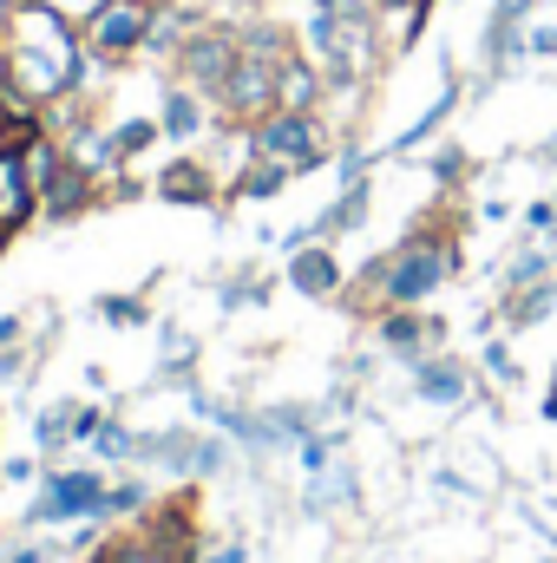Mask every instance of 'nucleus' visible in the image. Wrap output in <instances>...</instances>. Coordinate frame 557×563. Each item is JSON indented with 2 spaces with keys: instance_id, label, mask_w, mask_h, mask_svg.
<instances>
[{
  "instance_id": "nucleus-12",
  "label": "nucleus",
  "mask_w": 557,
  "mask_h": 563,
  "mask_svg": "<svg viewBox=\"0 0 557 563\" xmlns=\"http://www.w3.org/2000/svg\"><path fill=\"white\" fill-rule=\"evenodd\" d=\"M237 46H243V59H263V66H288L302 53L288 40V26H276V20H237Z\"/></svg>"
},
{
  "instance_id": "nucleus-33",
  "label": "nucleus",
  "mask_w": 557,
  "mask_h": 563,
  "mask_svg": "<svg viewBox=\"0 0 557 563\" xmlns=\"http://www.w3.org/2000/svg\"><path fill=\"white\" fill-rule=\"evenodd\" d=\"M0 92H7V40H0Z\"/></svg>"
},
{
  "instance_id": "nucleus-31",
  "label": "nucleus",
  "mask_w": 557,
  "mask_h": 563,
  "mask_svg": "<svg viewBox=\"0 0 557 563\" xmlns=\"http://www.w3.org/2000/svg\"><path fill=\"white\" fill-rule=\"evenodd\" d=\"M210 563H243V544H223V551H217Z\"/></svg>"
},
{
  "instance_id": "nucleus-6",
  "label": "nucleus",
  "mask_w": 557,
  "mask_h": 563,
  "mask_svg": "<svg viewBox=\"0 0 557 563\" xmlns=\"http://www.w3.org/2000/svg\"><path fill=\"white\" fill-rule=\"evenodd\" d=\"M99 505H106V478L99 472H53L26 518L33 525H59V518H92Z\"/></svg>"
},
{
  "instance_id": "nucleus-23",
  "label": "nucleus",
  "mask_w": 557,
  "mask_h": 563,
  "mask_svg": "<svg viewBox=\"0 0 557 563\" xmlns=\"http://www.w3.org/2000/svg\"><path fill=\"white\" fill-rule=\"evenodd\" d=\"M92 445H99V459H132V445H139V439H132V432H125V426H99V432H92Z\"/></svg>"
},
{
  "instance_id": "nucleus-25",
  "label": "nucleus",
  "mask_w": 557,
  "mask_h": 563,
  "mask_svg": "<svg viewBox=\"0 0 557 563\" xmlns=\"http://www.w3.org/2000/svg\"><path fill=\"white\" fill-rule=\"evenodd\" d=\"M485 367H492V374H499V380H518V361H512V354H505V347H485Z\"/></svg>"
},
{
  "instance_id": "nucleus-14",
  "label": "nucleus",
  "mask_w": 557,
  "mask_h": 563,
  "mask_svg": "<svg viewBox=\"0 0 557 563\" xmlns=\"http://www.w3.org/2000/svg\"><path fill=\"white\" fill-rule=\"evenodd\" d=\"M368 203H374V190H368V177H354L348 197H335V203L315 217L308 236H348V230H361V223H368Z\"/></svg>"
},
{
  "instance_id": "nucleus-22",
  "label": "nucleus",
  "mask_w": 557,
  "mask_h": 563,
  "mask_svg": "<svg viewBox=\"0 0 557 563\" xmlns=\"http://www.w3.org/2000/svg\"><path fill=\"white\" fill-rule=\"evenodd\" d=\"M144 505H151V498H144V485L132 478V485H112L99 511H106V518H125V511H144Z\"/></svg>"
},
{
  "instance_id": "nucleus-24",
  "label": "nucleus",
  "mask_w": 557,
  "mask_h": 563,
  "mask_svg": "<svg viewBox=\"0 0 557 563\" xmlns=\"http://www.w3.org/2000/svg\"><path fill=\"white\" fill-rule=\"evenodd\" d=\"M328 452H335L328 439H315V432L302 439V465H308V472H321V465H328Z\"/></svg>"
},
{
  "instance_id": "nucleus-1",
  "label": "nucleus",
  "mask_w": 557,
  "mask_h": 563,
  "mask_svg": "<svg viewBox=\"0 0 557 563\" xmlns=\"http://www.w3.org/2000/svg\"><path fill=\"white\" fill-rule=\"evenodd\" d=\"M446 276H452V250H446L439 236H407L394 256H381V263L368 269V282L381 288L387 308H419Z\"/></svg>"
},
{
  "instance_id": "nucleus-21",
  "label": "nucleus",
  "mask_w": 557,
  "mask_h": 563,
  "mask_svg": "<svg viewBox=\"0 0 557 563\" xmlns=\"http://www.w3.org/2000/svg\"><path fill=\"white\" fill-rule=\"evenodd\" d=\"M551 301H557L551 282H532V288H525V301H512V321H518V328H532V321H538V314H545Z\"/></svg>"
},
{
  "instance_id": "nucleus-9",
  "label": "nucleus",
  "mask_w": 557,
  "mask_h": 563,
  "mask_svg": "<svg viewBox=\"0 0 557 563\" xmlns=\"http://www.w3.org/2000/svg\"><path fill=\"white\" fill-rule=\"evenodd\" d=\"M288 288L308 295V301H328V295L341 288V263H335V250H328V243H302V250L288 256Z\"/></svg>"
},
{
  "instance_id": "nucleus-18",
  "label": "nucleus",
  "mask_w": 557,
  "mask_h": 563,
  "mask_svg": "<svg viewBox=\"0 0 557 563\" xmlns=\"http://www.w3.org/2000/svg\"><path fill=\"white\" fill-rule=\"evenodd\" d=\"M452 106H459V92H452V86H446V92H439V99H433V106H426V112H419L414 125H407V139H394V151H414L419 139H433V132H439V125H446V119H452Z\"/></svg>"
},
{
  "instance_id": "nucleus-15",
  "label": "nucleus",
  "mask_w": 557,
  "mask_h": 563,
  "mask_svg": "<svg viewBox=\"0 0 557 563\" xmlns=\"http://www.w3.org/2000/svg\"><path fill=\"white\" fill-rule=\"evenodd\" d=\"M426 334H433V328L419 321L414 308H387V314H381V341H387L394 354H407V361H419V341H426Z\"/></svg>"
},
{
  "instance_id": "nucleus-3",
  "label": "nucleus",
  "mask_w": 557,
  "mask_h": 563,
  "mask_svg": "<svg viewBox=\"0 0 557 563\" xmlns=\"http://www.w3.org/2000/svg\"><path fill=\"white\" fill-rule=\"evenodd\" d=\"M250 157H270V164H288L295 177L315 170L328 157V132H321V112H270L250 125Z\"/></svg>"
},
{
  "instance_id": "nucleus-32",
  "label": "nucleus",
  "mask_w": 557,
  "mask_h": 563,
  "mask_svg": "<svg viewBox=\"0 0 557 563\" xmlns=\"http://www.w3.org/2000/svg\"><path fill=\"white\" fill-rule=\"evenodd\" d=\"M13 7H20V0H0V40H7V20H13Z\"/></svg>"
},
{
  "instance_id": "nucleus-34",
  "label": "nucleus",
  "mask_w": 557,
  "mask_h": 563,
  "mask_svg": "<svg viewBox=\"0 0 557 563\" xmlns=\"http://www.w3.org/2000/svg\"><path fill=\"white\" fill-rule=\"evenodd\" d=\"M0 250H7V230H0Z\"/></svg>"
},
{
  "instance_id": "nucleus-27",
  "label": "nucleus",
  "mask_w": 557,
  "mask_h": 563,
  "mask_svg": "<svg viewBox=\"0 0 557 563\" xmlns=\"http://www.w3.org/2000/svg\"><path fill=\"white\" fill-rule=\"evenodd\" d=\"M532 7L538 0H492V13H505V20H532Z\"/></svg>"
},
{
  "instance_id": "nucleus-35",
  "label": "nucleus",
  "mask_w": 557,
  "mask_h": 563,
  "mask_svg": "<svg viewBox=\"0 0 557 563\" xmlns=\"http://www.w3.org/2000/svg\"><path fill=\"white\" fill-rule=\"evenodd\" d=\"M426 7H439V0H426Z\"/></svg>"
},
{
  "instance_id": "nucleus-17",
  "label": "nucleus",
  "mask_w": 557,
  "mask_h": 563,
  "mask_svg": "<svg viewBox=\"0 0 557 563\" xmlns=\"http://www.w3.org/2000/svg\"><path fill=\"white\" fill-rule=\"evenodd\" d=\"M288 177H295L288 164H270V157H256L250 170H237V184H230V190H237V197H276Z\"/></svg>"
},
{
  "instance_id": "nucleus-5",
  "label": "nucleus",
  "mask_w": 557,
  "mask_h": 563,
  "mask_svg": "<svg viewBox=\"0 0 557 563\" xmlns=\"http://www.w3.org/2000/svg\"><path fill=\"white\" fill-rule=\"evenodd\" d=\"M230 125H256V119H270L276 112V66H263V59H237V73L217 86V99H210Z\"/></svg>"
},
{
  "instance_id": "nucleus-19",
  "label": "nucleus",
  "mask_w": 557,
  "mask_h": 563,
  "mask_svg": "<svg viewBox=\"0 0 557 563\" xmlns=\"http://www.w3.org/2000/svg\"><path fill=\"white\" fill-rule=\"evenodd\" d=\"M157 139H164V132H157V119H119V125H112V144H119V157H144V151H151Z\"/></svg>"
},
{
  "instance_id": "nucleus-13",
  "label": "nucleus",
  "mask_w": 557,
  "mask_h": 563,
  "mask_svg": "<svg viewBox=\"0 0 557 563\" xmlns=\"http://www.w3.org/2000/svg\"><path fill=\"white\" fill-rule=\"evenodd\" d=\"M414 387H419V400H433V407H459V400H466V367H459V361H426V354H419Z\"/></svg>"
},
{
  "instance_id": "nucleus-29",
  "label": "nucleus",
  "mask_w": 557,
  "mask_h": 563,
  "mask_svg": "<svg viewBox=\"0 0 557 563\" xmlns=\"http://www.w3.org/2000/svg\"><path fill=\"white\" fill-rule=\"evenodd\" d=\"M532 230H557V210H551V203H532Z\"/></svg>"
},
{
  "instance_id": "nucleus-20",
  "label": "nucleus",
  "mask_w": 557,
  "mask_h": 563,
  "mask_svg": "<svg viewBox=\"0 0 557 563\" xmlns=\"http://www.w3.org/2000/svg\"><path fill=\"white\" fill-rule=\"evenodd\" d=\"M20 341H26V321L20 314H0V374L7 380L20 374Z\"/></svg>"
},
{
  "instance_id": "nucleus-4",
  "label": "nucleus",
  "mask_w": 557,
  "mask_h": 563,
  "mask_svg": "<svg viewBox=\"0 0 557 563\" xmlns=\"http://www.w3.org/2000/svg\"><path fill=\"white\" fill-rule=\"evenodd\" d=\"M237 59H243V46H237V26H223V20H204V26H190L184 33V46H177V79L184 86H197L204 99H217V86L237 73Z\"/></svg>"
},
{
  "instance_id": "nucleus-30",
  "label": "nucleus",
  "mask_w": 557,
  "mask_h": 563,
  "mask_svg": "<svg viewBox=\"0 0 557 563\" xmlns=\"http://www.w3.org/2000/svg\"><path fill=\"white\" fill-rule=\"evenodd\" d=\"M7 563H46V551H33V544H26V551H7Z\"/></svg>"
},
{
  "instance_id": "nucleus-28",
  "label": "nucleus",
  "mask_w": 557,
  "mask_h": 563,
  "mask_svg": "<svg viewBox=\"0 0 557 563\" xmlns=\"http://www.w3.org/2000/svg\"><path fill=\"white\" fill-rule=\"evenodd\" d=\"M106 314H112V321H144L139 301H106Z\"/></svg>"
},
{
  "instance_id": "nucleus-2",
  "label": "nucleus",
  "mask_w": 557,
  "mask_h": 563,
  "mask_svg": "<svg viewBox=\"0 0 557 563\" xmlns=\"http://www.w3.org/2000/svg\"><path fill=\"white\" fill-rule=\"evenodd\" d=\"M157 7L164 0H92L79 13V40L92 46V59H139L151 26H157Z\"/></svg>"
},
{
  "instance_id": "nucleus-8",
  "label": "nucleus",
  "mask_w": 557,
  "mask_h": 563,
  "mask_svg": "<svg viewBox=\"0 0 557 563\" xmlns=\"http://www.w3.org/2000/svg\"><path fill=\"white\" fill-rule=\"evenodd\" d=\"M210 112H217V106H210L197 86L171 79V86H164V106H157V132H164L171 144H190L204 125H210Z\"/></svg>"
},
{
  "instance_id": "nucleus-16",
  "label": "nucleus",
  "mask_w": 557,
  "mask_h": 563,
  "mask_svg": "<svg viewBox=\"0 0 557 563\" xmlns=\"http://www.w3.org/2000/svg\"><path fill=\"white\" fill-rule=\"evenodd\" d=\"M73 439H79V400H59V407L40 413V452H59Z\"/></svg>"
},
{
  "instance_id": "nucleus-10",
  "label": "nucleus",
  "mask_w": 557,
  "mask_h": 563,
  "mask_svg": "<svg viewBox=\"0 0 557 563\" xmlns=\"http://www.w3.org/2000/svg\"><path fill=\"white\" fill-rule=\"evenodd\" d=\"M321 99H328V79H321V66H308V53H295L288 66H276L282 112H321Z\"/></svg>"
},
{
  "instance_id": "nucleus-26",
  "label": "nucleus",
  "mask_w": 557,
  "mask_h": 563,
  "mask_svg": "<svg viewBox=\"0 0 557 563\" xmlns=\"http://www.w3.org/2000/svg\"><path fill=\"white\" fill-rule=\"evenodd\" d=\"M525 46H532V53H557V26H532Z\"/></svg>"
},
{
  "instance_id": "nucleus-7",
  "label": "nucleus",
  "mask_w": 557,
  "mask_h": 563,
  "mask_svg": "<svg viewBox=\"0 0 557 563\" xmlns=\"http://www.w3.org/2000/svg\"><path fill=\"white\" fill-rule=\"evenodd\" d=\"M40 217V190L26 177V151H0V230H26Z\"/></svg>"
},
{
  "instance_id": "nucleus-11",
  "label": "nucleus",
  "mask_w": 557,
  "mask_h": 563,
  "mask_svg": "<svg viewBox=\"0 0 557 563\" xmlns=\"http://www.w3.org/2000/svg\"><path fill=\"white\" fill-rule=\"evenodd\" d=\"M151 190H157L164 203H197V210H204V203H217V184H210V170H204L197 157H177Z\"/></svg>"
}]
</instances>
